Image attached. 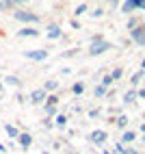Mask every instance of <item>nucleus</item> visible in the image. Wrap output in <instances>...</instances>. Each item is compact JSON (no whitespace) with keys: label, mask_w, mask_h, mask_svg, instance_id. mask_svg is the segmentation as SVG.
<instances>
[{"label":"nucleus","mask_w":145,"mask_h":154,"mask_svg":"<svg viewBox=\"0 0 145 154\" xmlns=\"http://www.w3.org/2000/svg\"><path fill=\"white\" fill-rule=\"evenodd\" d=\"M15 17H17V20H22V22H37L35 13H28V11H17Z\"/></svg>","instance_id":"f257e3e1"},{"label":"nucleus","mask_w":145,"mask_h":154,"mask_svg":"<svg viewBox=\"0 0 145 154\" xmlns=\"http://www.w3.org/2000/svg\"><path fill=\"white\" fill-rule=\"evenodd\" d=\"M106 48H110L106 42H98V44H93V46H91V50H89V52H91V54H100V52H104Z\"/></svg>","instance_id":"f03ea898"},{"label":"nucleus","mask_w":145,"mask_h":154,"mask_svg":"<svg viewBox=\"0 0 145 154\" xmlns=\"http://www.w3.org/2000/svg\"><path fill=\"white\" fill-rule=\"evenodd\" d=\"M91 139L95 141V143H104V141H106V135H104L102 130H95V132L91 135Z\"/></svg>","instance_id":"7ed1b4c3"},{"label":"nucleus","mask_w":145,"mask_h":154,"mask_svg":"<svg viewBox=\"0 0 145 154\" xmlns=\"http://www.w3.org/2000/svg\"><path fill=\"white\" fill-rule=\"evenodd\" d=\"M143 5V0H128L126 5H123V9H126V11H130V9H134V7H141Z\"/></svg>","instance_id":"20e7f679"},{"label":"nucleus","mask_w":145,"mask_h":154,"mask_svg":"<svg viewBox=\"0 0 145 154\" xmlns=\"http://www.w3.org/2000/svg\"><path fill=\"white\" fill-rule=\"evenodd\" d=\"M26 57H30V59H37V61H41V59H46V52H44V50H37V52H26Z\"/></svg>","instance_id":"39448f33"},{"label":"nucleus","mask_w":145,"mask_h":154,"mask_svg":"<svg viewBox=\"0 0 145 154\" xmlns=\"http://www.w3.org/2000/svg\"><path fill=\"white\" fill-rule=\"evenodd\" d=\"M59 35H61V30H59L56 26H50V28H48V37H50V39H56Z\"/></svg>","instance_id":"423d86ee"},{"label":"nucleus","mask_w":145,"mask_h":154,"mask_svg":"<svg viewBox=\"0 0 145 154\" xmlns=\"http://www.w3.org/2000/svg\"><path fill=\"white\" fill-rule=\"evenodd\" d=\"M37 37V30H33V28H24V30H20V37Z\"/></svg>","instance_id":"0eeeda50"},{"label":"nucleus","mask_w":145,"mask_h":154,"mask_svg":"<svg viewBox=\"0 0 145 154\" xmlns=\"http://www.w3.org/2000/svg\"><path fill=\"white\" fill-rule=\"evenodd\" d=\"M44 96H46V91H44V89L35 91V94H33V102H41V100H44Z\"/></svg>","instance_id":"6e6552de"},{"label":"nucleus","mask_w":145,"mask_h":154,"mask_svg":"<svg viewBox=\"0 0 145 154\" xmlns=\"http://www.w3.org/2000/svg\"><path fill=\"white\" fill-rule=\"evenodd\" d=\"M132 35H134V39H137V42H141V44L145 42V37H143V33H141V30H134Z\"/></svg>","instance_id":"1a4fd4ad"},{"label":"nucleus","mask_w":145,"mask_h":154,"mask_svg":"<svg viewBox=\"0 0 145 154\" xmlns=\"http://www.w3.org/2000/svg\"><path fill=\"white\" fill-rule=\"evenodd\" d=\"M20 141H22V146H28V143H30V137H28V135H22V137H20Z\"/></svg>","instance_id":"9d476101"},{"label":"nucleus","mask_w":145,"mask_h":154,"mask_svg":"<svg viewBox=\"0 0 145 154\" xmlns=\"http://www.w3.org/2000/svg\"><path fill=\"white\" fill-rule=\"evenodd\" d=\"M7 132H9V135H11V137H17V130H15L13 126H7Z\"/></svg>","instance_id":"9b49d317"},{"label":"nucleus","mask_w":145,"mask_h":154,"mask_svg":"<svg viewBox=\"0 0 145 154\" xmlns=\"http://www.w3.org/2000/svg\"><path fill=\"white\" fill-rule=\"evenodd\" d=\"M54 87H56L54 80H48V83H46V89H54Z\"/></svg>","instance_id":"f8f14e48"},{"label":"nucleus","mask_w":145,"mask_h":154,"mask_svg":"<svg viewBox=\"0 0 145 154\" xmlns=\"http://www.w3.org/2000/svg\"><path fill=\"white\" fill-rule=\"evenodd\" d=\"M123 139H126V141H132V139H134V132H126V135H123Z\"/></svg>","instance_id":"ddd939ff"},{"label":"nucleus","mask_w":145,"mask_h":154,"mask_svg":"<svg viewBox=\"0 0 145 154\" xmlns=\"http://www.w3.org/2000/svg\"><path fill=\"white\" fill-rule=\"evenodd\" d=\"M7 83H11V85H17L20 80H17V78H13V76H9V78H7Z\"/></svg>","instance_id":"4468645a"},{"label":"nucleus","mask_w":145,"mask_h":154,"mask_svg":"<svg viewBox=\"0 0 145 154\" xmlns=\"http://www.w3.org/2000/svg\"><path fill=\"white\" fill-rule=\"evenodd\" d=\"M134 96H137V94H134V91H130V94L126 96V100H128V102H132V100H134Z\"/></svg>","instance_id":"2eb2a0df"}]
</instances>
